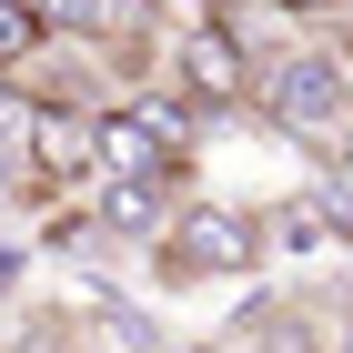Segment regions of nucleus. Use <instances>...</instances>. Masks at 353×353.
I'll use <instances>...</instances> for the list:
<instances>
[{
  "mask_svg": "<svg viewBox=\"0 0 353 353\" xmlns=\"http://www.w3.org/2000/svg\"><path fill=\"white\" fill-rule=\"evenodd\" d=\"M272 10H333V0H272Z\"/></svg>",
  "mask_w": 353,
  "mask_h": 353,
  "instance_id": "10",
  "label": "nucleus"
},
{
  "mask_svg": "<svg viewBox=\"0 0 353 353\" xmlns=\"http://www.w3.org/2000/svg\"><path fill=\"white\" fill-rule=\"evenodd\" d=\"M10 182H21V172H10V162H0V192H10Z\"/></svg>",
  "mask_w": 353,
  "mask_h": 353,
  "instance_id": "11",
  "label": "nucleus"
},
{
  "mask_svg": "<svg viewBox=\"0 0 353 353\" xmlns=\"http://www.w3.org/2000/svg\"><path fill=\"white\" fill-rule=\"evenodd\" d=\"M101 172L111 182H162V172H182V152L152 132L141 101H121V111H101Z\"/></svg>",
  "mask_w": 353,
  "mask_h": 353,
  "instance_id": "4",
  "label": "nucleus"
},
{
  "mask_svg": "<svg viewBox=\"0 0 353 353\" xmlns=\"http://www.w3.org/2000/svg\"><path fill=\"white\" fill-rule=\"evenodd\" d=\"M252 353H313V343H303V323H263V333H252Z\"/></svg>",
  "mask_w": 353,
  "mask_h": 353,
  "instance_id": "8",
  "label": "nucleus"
},
{
  "mask_svg": "<svg viewBox=\"0 0 353 353\" xmlns=\"http://www.w3.org/2000/svg\"><path fill=\"white\" fill-rule=\"evenodd\" d=\"M162 263L182 272V283H232V272L263 263V222H252L243 202H192L162 232Z\"/></svg>",
  "mask_w": 353,
  "mask_h": 353,
  "instance_id": "2",
  "label": "nucleus"
},
{
  "mask_svg": "<svg viewBox=\"0 0 353 353\" xmlns=\"http://www.w3.org/2000/svg\"><path fill=\"white\" fill-rule=\"evenodd\" d=\"M172 81H182L192 111H222V101H243V91H252V51H243L222 21H202V30L172 41Z\"/></svg>",
  "mask_w": 353,
  "mask_h": 353,
  "instance_id": "3",
  "label": "nucleus"
},
{
  "mask_svg": "<svg viewBox=\"0 0 353 353\" xmlns=\"http://www.w3.org/2000/svg\"><path fill=\"white\" fill-rule=\"evenodd\" d=\"M162 192H172V172H162V182H111L101 232H121V243H152V232H162Z\"/></svg>",
  "mask_w": 353,
  "mask_h": 353,
  "instance_id": "5",
  "label": "nucleus"
},
{
  "mask_svg": "<svg viewBox=\"0 0 353 353\" xmlns=\"http://www.w3.org/2000/svg\"><path fill=\"white\" fill-rule=\"evenodd\" d=\"M343 353H353V333H343Z\"/></svg>",
  "mask_w": 353,
  "mask_h": 353,
  "instance_id": "12",
  "label": "nucleus"
},
{
  "mask_svg": "<svg viewBox=\"0 0 353 353\" xmlns=\"http://www.w3.org/2000/svg\"><path fill=\"white\" fill-rule=\"evenodd\" d=\"M263 101H272V121L293 141H323V132L353 121V61L343 51H283L272 81H263Z\"/></svg>",
  "mask_w": 353,
  "mask_h": 353,
  "instance_id": "1",
  "label": "nucleus"
},
{
  "mask_svg": "<svg viewBox=\"0 0 353 353\" xmlns=\"http://www.w3.org/2000/svg\"><path fill=\"white\" fill-rule=\"evenodd\" d=\"M313 202H323V232H333V243H353V182H333V192H313Z\"/></svg>",
  "mask_w": 353,
  "mask_h": 353,
  "instance_id": "7",
  "label": "nucleus"
},
{
  "mask_svg": "<svg viewBox=\"0 0 353 353\" xmlns=\"http://www.w3.org/2000/svg\"><path fill=\"white\" fill-rule=\"evenodd\" d=\"M21 283H30V263H21V252H0V303L21 293Z\"/></svg>",
  "mask_w": 353,
  "mask_h": 353,
  "instance_id": "9",
  "label": "nucleus"
},
{
  "mask_svg": "<svg viewBox=\"0 0 353 353\" xmlns=\"http://www.w3.org/2000/svg\"><path fill=\"white\" fill-rule=\"evenodd\" d=\"M41 51H51V30H41V10H30V0H0V71H30Z\"/></svg>",
  "mask_w": 353,
  "mask_h": 353,
  "instance_id": "6",
  "label": "nucleus"
}]
</instances>
